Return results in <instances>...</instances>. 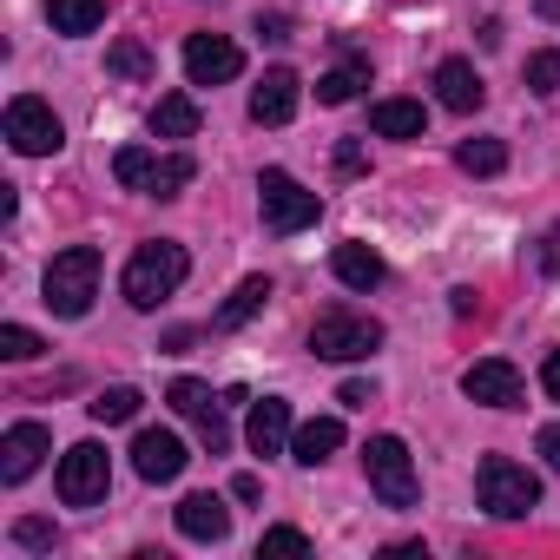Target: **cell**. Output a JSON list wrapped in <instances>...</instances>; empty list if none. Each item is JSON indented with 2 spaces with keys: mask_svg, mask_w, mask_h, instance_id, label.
Segmentation results:
<instances>
[{
  "mask_svg": "<svg viewBox=\"0 0 560 560\" xmlns=\"http://www.w3.org/2000/svg\"><path fill=\"white\" fill-rule=\"evenodd\" d=\"M363 86H370V60H357V54H350L343 67H330V73L317 80V100H324V106H350Z\"/></svg>",
  "mask_w": 560,
  "mask_h": 560,
  "instance_id": "obj_23",
  "label": "cell"
},
{
  "mask_svg": "<svg viewBox=\"0 0 560 560\" xmlns=\"http://www.w3.org/2000/svg\"><path fill=\"white\" fill-rule=\"evenodd\" d=\"M178 534L218 547V540L231 534V508H224L218 494H185V501H178Z\"/></svg>",
  "mask_w": 560,
  "mask_h": 560,
  "instance_id": "obj_16",
  "label": "cell"
},
{
  "mask_svg": "<svg viewBox=\"0 0 560 560\" xmlns=\"http://www.w3.org/2000/svg\"><path fill=\"white\" fill-rule=\"evenodd\" d=\"M540 389H547V396H553V402H560V350H553V357H547V363H540Z\"/></svg>",
  "mask_w": 560,
  "mask_h": 560,
  "instance_id": "obj_36",
  "label": "cell"
},
{
  "mask_svg": "<svg viewBox=\"0 0 560 560\" xmlns=\"http://www.w3.org/2000/svg\"><path fill=\"white\" fill-rule=\"evenodd\" d=\"M165 402H172V409H178L185 422H198V435H205V448H211V455H218V448L231 442V422H224V402H218V396H211L205 383H191V376H178V383L165 389Z\"/></svg>",
  "mask_w": 560,
  "mask_h": 560,
  "instance_id": "obj_10",
  "label": "cell"
},
{
  "mask_svg": "<svg viewBox=\"0 0 560 560\" xmlns=\"http://www.w3.org/2000/svg\"><path fill=\"white\" fill-rule=\"evenodd\" d=\"M152 165H159V152H145V145H126V152L113 159V178H119L126 191H145V178H152Z\"/></svg>",
  "mask_w": 560,
  "mask_h": 560,
  "instance_id": "obj_29",
  "label": "cell"
},
{
  "mask_svg": "<svg viewBox=\"0 0 560 560\" xmlns=\"http://www.w3.org/2000/svg\"><path fill=\"white\" fill-rule=\"evenodd\" d=\"M47 21H54V34H100V21H106V0H47Z\"/></svg>",
  "mask_w": 560,
  "mask_h": 560,
  "instance_id": "obj_22",
  "label": "cell"
},
{
  "mask_svg": "<svg viewBox=\"0 0 560 560\" xmlns=\"http://www.w3.org/2000/svg\"><path fill=\"white\" fill-rule=\"evenodd\" d=\"M534 448H540V462H547V468L560 475V422H547V429L534 435Z\"/></svg>",
  "mask_w": 560,
  "mask_h": 560,
  "instance_id": "obj_34",
  "label": "cell"
},
{
  "mask_svg": "<svg viewBox=\"0 0 560 560\" xmlns=\"http://www.w3.org/2000/svg\"><path fill=\"white\" fill-rule=\"evenodd\" d=\"M330 270H337V284H350V291H376L383 277H389L370 244H337V250H330Z\"/></svg>",
  "mask_w": 560,
  "mask_h": 560,
  "instance_id": "obj_18",
  "label": "cell"
},
{
  "mask_svg": "<svg viewBox=\"0 0 560 560\" xmlns=\"http://www.w3.org/2000/svg\"><path fill=\"white\" fill-rule=\"evenodd\" d=\"M139 402H145V396H139L132 383H113V389H100V396L86 402V416H93V422H132Z\"/></svg>",
  "mask_w": 560,
  "mask_h": 560,
  "instance_id": "obj_27",
  "label": "cell"
},
{
  "mask_svg": "<svg viewBox=\"0 0 560 560\" xmlns=\"http://www.w3.org/2000/svg\"><path fill=\"white\" fill-rule=\"evenodd\" d=\"M527 93H540V100L560 93V54H527Z\"/></svg>",
  "mask_w": 560,
  "mask_h": 560,
  "instance_id": "obj_31",
  "label": "cell"
},
{
  "mask_svg": "<svg viewBox=\"0 0 560 560\" xmlns=\"http://www.w3.org/2000/svg\"><path fill=\"white\" fill-rule=\"evenodd\" d=\"M534 8H540V14H547V21H560V0H534Z\"/></svg>",
  "mask_w": 560,
  "mask_h": 560,
  "instance_id": "obj_39",
  "label": "cell"
},
{
  "mask_svg": "<svg viewBox=\"0 0 560 560\" xmlns=\"http://www.w3.org/2000/svg\"><path fill=\"white\" fill-rule=\"evenodd\" d=\"M298 100H304V80H298L291 67H270V73L250 86V119H257V126H284V119L298 113Z\"/></svg>",
  "mask_w": 560,
  "mask_h": 560,
  "instance_id": "obj_13",
  "label": "cell"
},
{
  "mask_svg": "<svg viewBox=\"0 0 560 560\" xmlns=\"http://www.w3.org/2000/svg\"><path fill=\"white\" fill-rule=\"evenodd\" d=\"M311 350H317L324 363H363V357L383 350V324L363 317V311H324V317L311 324Z\"/></svg>",
  "mask_w": 560,
  "mask_h": 560,
  "instance_id": "obj_4",
  "label": "cell"
},
{
  "mask_svg": "<svg viewBox=\"0 0 560 560\" xmlns=\"http://www.w3.org/2000/svg\"><path fill=\"white\" fill-rule=\"evenodd\" d=\"M198 132V100L191 93H165L152 106V139H191Z\"/></svg>",
  "mask_w": 560,
  "mask_h": 560,
  "instance_id": "obj_21",
  "label": "cell"
},
{
  "mask_svg": "<svg viewBox=\"0 0 560 560\" xmlns=\"http://www.w3.org/2000/svg\"><path fill=\"white\" fill-rule=\"evenodd\" d=\"M257 211H264V231L298 237V231H311V224H317L324 198H317V191H304L284 165H270V172H257Z\"/></svg>",
  "mask_w": 560,
  "mask_h": 560,
  "instance_id": "obj_3",
  "label": "cell"
},
{
  "mask_svg": "<svg viewBox=\"0 0 560 560\" xmlns=\"http://www.w3.org/2000/svg\"><path fill=\"white\" fill-rule=\"evenodd\" d=\"M40 291H47V311H54V317H86L93 298H100V250H93V244H67V250L47 264Z\"/></svg>",
  "mask_w": 560,
  "mask_h": 560,
  "instance_id": "obj_2",
  "label": "cell"
},
{
  "mask_svg": "<svg viewBox=\"0 0 560 560\" xmlns=\"http://www.w3.org/2000/svg\"><path fill=\"white\" fill-rule=\"evenodd\" d=\"M264 304H270V284H264V277H244V284L224 298V311H218V330H244Z\"/></svg>",
  "mask_w": 560,
  "mask_h": 560,
  "instance_id": "obj_24",
  "label": "cell"
},
{
  "mask_svg": "<svg viewBox=\"0 0 560 560\" xmlns=\"http://www.w3.org/2000/svg\"><path fill=\"white\" fill-rule=\"evenodd\" d=\"M106 73H119V80H152V54H145V40H113Z\"/></svg>",
  "mask_w": 560,
  "mask_h": 560,
  "instance_id": "obj_28",
  "label": "cell"
},
{
  "mask_svg": "<svg viewBox=\"0 0 560 560\" xmlns=\"http://www.w3.org/2000/svg\"><path fill=\"white\" fill-rule=\"evenodd\" d=\"M435 100H442L448 113H475V106L488 100V86H481L475 60H442V67H435Z\"/></svg>",
  "mask_w": 560,
  "mask_h": 560,
  "instance_id": "obj_17",
  "label": "cell"
},
{
  "mask_svg": "<svg viewBox=\"0 0 560 560\" xmlns=\"http://www.w3.org/2000/svg\"><path fill=\"white\" fill-rule=\"evenodd\" d=\"M257 553H264V560H277V553H284V560H298V553H311V540H304V527H264Z\"/></svg>",
  "mask_w": 560,
  "mask_h": 560,
  "instance_id": "obj_30",
  "label": "cell"
},
{
  "mask_svg": "<svg viewBox=\"0 0 560 560\" xmlns=\"http://www.w3.org/2000/svg\"><path fill=\"white\" fill-rule=\"evenodd\" d=\"M191 178H198V165H191L185 152H165V159L152 165V178H145V198H178Z\"/></svg>",
  "mask_w": 560,
  "mask_h": 560,
  "instance_id": "obj_25",
  "label": "cell"
},
{
  "mask_svg": "<svg viewBox=\"0 0 560 560\" xmlns=\"http://www.w3.org/2000/svg\"><path fill=\"white\" fill-rule=\"evenodd\" d=\"M462 396L481 402V409H521V370L501 363V357H488V363H475L462 376Z\"/></svg>",
  "mask_w": 560,
  "mask_h": 560,
  "instance_id": "obj_11",
  "label": "cell"
},
{
  "mask_svg": "<svg viewBox=\"0 0 560 560\" xmlns=\"http://www.w3.org/2000/svg\"><path fill=\"white\" fill-rule=\"evenodd\" d=\"M237 73H244L237 40H224V34H191V40H185V80H191V86H224V80H237Z\"/></svg>",
  "mask_w": 560,
  "mask_h": 560,
  "instance_id": "obj_9",
  "label": "cell"
},
{
  "mask_svg": "<svg viewBox=\"0 0 560 560\" xmlns=\"http://www.w3.org/2000/svg\"><path fill=\"white\" fill-rule=\"evenodd\" d=\"M291 435H298V422H291V402H277V396L250 402V429H244V442H250L257 455H284V448H291Z\"/></svg>",
  "mask_w": 560,
  "mask_h": 560,
  "instance_id": "obj_15",
  "label": "cell"
},
{
  "mask_svg": "<svg viewBox=\"0 0 560 560\" xmlns=\"http://www.w3.org/2000/svg\"><path fill=\"white\" fill-rule=\"evenodd\" d=\"M475 494H481V508H488L494 521H521L527 508H540V481H534L521 462H508V455H488V462H481Z\"/></svg>",
  "mask_w": 560,
  "mask_h": 560,
  "instance_id": "obj_6",
  "label": "cell"
},
{
  "mask_svg": "<svg viewBox=\"0 0 560 560\" xmlns=\"http://www.w3.org/2000/svg\"><path fill=\"white\" fill-rule=\"evenodd\" d=\"M455 165L475 172V178H494V172H508V145H501V139H462Z\"/></svg>",
  "mask_w": 560,
  "mask_h": 560,
  "instance_id": "obj_26",
  "label": "cell"
},
{
  "mask_svg": "<svg viewBox=\"0 0 560 560\" xmlns=\"http://www.w3.org/2000/svg\"><path fill=\"white\" fill-rule=\"evenodd\" d=\"M337 448H343V422H337V416H311V422L291 435V462H304V468L330 462Z\"/></svg>",
  "mask_w": 560,
  "mask_h": 560,
  "instance_id": "obj_19",
  "label": "cell"
},
{
  "mask_svg": "<svg viewBox=\"0 0 560 560\" xmlns=\"http://www.w3.org/2000/svg\"><path fill=\"white\" fill-rule=\"evenodd\" d=\"M185 442L172 435V429H139V442H132V468H139V481H178L185 475Z\"/></svg>",
  "mask_w": 560,
  "mask_h": 560,
  "instance_id": "obj_12",
  "label": "cell"
},
{
  "mask_svg": "<svg viewBox=\"0 0 560 560\" xmlns=\"http://www.w3.org/2000/svg\"><path fill=\"white\" fill-rule=\"evenodd\" d=\"M363 475H370V488H376L383 508H416L422 501V481H416V462H409L402 435H376L363 448Z\"/></svg>",
  "mask_w": 560,
  "mask_h": 560,
  "instance_id": "obj_5",
  "label": "cell"
},
{
  "mask_svg": "<svg viewBox=\"0 0 560 560\" xmlns=\"http://www.w3.org/2000/svg\"><path fill=\"white\" fill-rule=\"evenodd\" d=\"M370 126H376L383 139H422L429 113H422L416 100H376V106H370Z\"/></svg>",
  "mask_w": 560,
  "mask_h": 560,
  "instance_id": "obj_20",
  "label": "cell"
},
{
  "mask_svg": "<svg viewBox=\"0 0 560 560\" xmlns=\"http://www.w3.org/2000/svg\"><path fill=\"white\" fill-rule=\"evenodd\" d=\"M40 350H47V343H40L27 324H8V330H0V357H8V363H34Z\"/></svg>",
  "mask_w": 560,
  "mask_h": 560,
  "instance_id": "obj_32",
  "label": "cell"
},
{
  "mask_svg": "<svg viewBox=\"0 0 560 560\" xmlns=\"http://www.w3.org/2000/svg\"><path fill=\"white\" fill-rule=\"evenodd\" d=\"M343 402L350 409H370V383H343Z\"/></svg>",
  "mask_w": 560,
  "mask_h": 560,
  "instance_id": "obj_38",
  "label": "cell"
},
{
  "mask_svg": "<svg viewBox=\"0 0 560 560\" xmlns=\"http://www.w3.org/2000/svg\"><path fill=\"white\" fill-rule=\"evenodd\" d=\"M8 145H14L21 159H54V152L67 145V132H60V119H54L47 100H14V106H8Z\"/></svg>",
  "mask_w": 560,
  "mask_h": 560,
  "instance_id": "obj_8",
  "label": "cell"
},
{
  "mask_svg": "<svg viewBox=\"0 0 560 560\" xmlns=\"http://www.w3.org/2000/svg\"><path fill=\"white\" fill-rule=\"evenodd\" d=\"M540 270H547V277H560V224L540 237Z\"/></svg>",
  "mask_w": 560,
  "mask_h": 560,
  "instance_id": "obj_35",
  "label": "cell"
},
{
  "mask_svg": "<svg viewBox=\"0 0 560 560\" xmlns=\"http://www.w3.org/2000/svg\"><path fill=\"white\" fill-rule=\"evenodd\" d=\"M185 270H191L185 244L152 237V244H139V250H132V264H126V277H119V291H126V304H132V311H159V304L185 284Z\"/></svg>",
  "mask_w": 560,
  "mask_h": 560,
  "instance_id": "obj_1",
  "label": "cell"
},
{
  "mask_svg": "<svg viewBox=\"0 0 560 560\" xmlns=\"http://www.w3.org/2000/svg\"><path fill=\"white\" fill-rule=\"evenodd\" d=\"M337 165L343 172H363V145H337Z\"/></svg>",
  "mask_w": 560,
  "mask_h": 560,
  "instance_id": "obj_37",
  "label": "cell"
},
{
  "mask_svg": "<svg viewBox=\"0 0 560 560\" xmlns=\"http://www.w3.org/2000/svg\"><path fill=\"white\" fill-rule=\"evenodd\" d=\"M106 481H113V462H106V448H100V442H80V448H67V455H60L54 488H60V501H67V508H93V501H106Z\"/></svg>",
  "mask_w": 560,
  "mask_h": 560,
  "instance_id": "obj_7",
  "label": "cell"
},
{
  "mask_svg": "<svg viewBox=\"0 0 560 560\" xmlns=\"http://www.w3.org/2000/svg\"><path fill=\"white\" fill-rule=\"evenodd\" d=\"M14 540L21 547H54V521H14Z\"/></svg>",
  "mask_w": 560,
  "mask_h": 560,
  "instance_id": "obj_33",
  "label": "cell"
},
{
  "mask_svg": "<svg viewBox=\"0 0 560 560\" xmlns=\"http://www.w3.org/2000/svg\"><path fill=\"white\" fill-rule=\"evenodd\" d=\"M47 448H54V435L40 422H14L8 435H0V481H27Z\"/></svg>",
  "mask_w": 560,
  "mask_h": 560,
  "instance_id": "obj_14",
  "label": "cell"
}]
</instances>
